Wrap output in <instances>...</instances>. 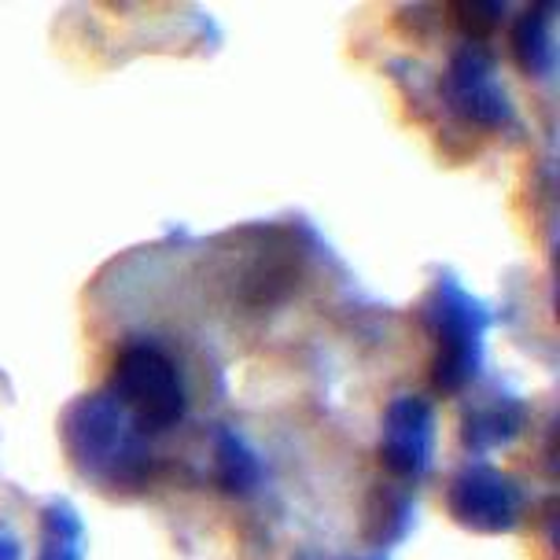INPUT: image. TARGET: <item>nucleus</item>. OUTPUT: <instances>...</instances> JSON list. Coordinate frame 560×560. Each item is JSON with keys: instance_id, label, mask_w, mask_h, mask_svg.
<instances>
[{"instance_id": "obj_9", "label": "nucleus", "mask_w": 560, "mask_h": 560, "mask_svg": "<svg viewBox=\"0 0 560 560\" xmlns=\"http://www.w3.org/2000/svg\"><path fill=\"white\" fill-rule=\"evenodd\" d=\"M214 479L233 498H247L262 483V462L233 428H218L214 432Z\"/></svg>"}, {"instance_id": "obj_6", "label": "nucleus", "mask_w": 560, "mask_h": 560, "mask_svg": "<svg viewBox=\"0 0 560 560\" xmlns=\"http://www.w3.org/2000/svg\"><path fill=\"white\" fill-rule=\"evenodd\" d=\"M435 454V409L420 395H398L380 428V462L398 479H420Z\"/></svg>"}, {"instance_id": "obj_12", "label": "nucleus", "mask_w": 560, "mask_h": 560, "mask_svg": "<svg viewBox=\"0 0 560 560\" xmlns=\"http://www.w3.org/2000/svg\"><path fill=\"white\" fill-rule=\"evenodd\" d=\"M450 8H454L457 26H462L468 37L490 34V30L502 23V15H505V4H450Z\"/></svg>"}, {"instance_id": "obj_13", "label": "nucleus", "mask_w": 560, "mask_h": 560, "mask_svg": "<svg viewBox=\"0 0 560 560\" xmlns=\"http://www.w3.org/2000/svg\"><path fill=\"white\" fill-rule=\"evenodd\" d=\"M0 560H23V546L8 532H0Z\"/></svg>"}, {"instance_id": "obj_2", "label": "nucleus", "mask_w": 560, "mask_h": 560, "mask_svg": "<svg viewBox=\"0 0 560 560\" xmlns=\"http://www.w3.org/2000/svg\"><path fill=\"white\" fill-rule=\"evenodd\" d=\"M494 314L468 292L457 277H439L435 292L428 295L424 325L435 339L432 387L439 395H457L479 376L483 365V339Z\"/></svg>"}, {"instance_id": "obj_5", "label": "nucleus", "mask_w": 560, "mask_h": 560, "mask_svg": "<svg viewBox=\"0 0 560 560\" xmlns=\"http://www.w3.org/2000/svg\"><path fill=\"white\" fill-rule=\"evenodd\" d=\"M443 100L462 122L479 129H502L513 122V100H509L502 78L479 45H462L446 67Z\"/></svg>"}, {"instance_id": "obj_7", "label": "nucleus", "mask_w": 560, "mask_h": 560, "mask_svg": "<svg viewBox=\"0 0 560 560\" xmlns=\"http://www.w3.org/2000/svg\"><path fill=\"white\" fill-rule=\"evenodd\" d=\"M524 420H527L524 402H516V398H509V395L487 398V402H476L465 409L462 443L465 450H472V454H490V450L513 443V439L524 432Z\"/></svg>"}, {"instance_id": "obj_10", "label": "nucleus", "mask_w": 560, "mask_h": 560, "mask_svg": "<svg viewBox=\"0 0 560 560\" xmlns=\"http://www.w3.org/2000/svg\"><path fill=\"white\" fill-rule=\"evenodd\" d=\"M89 532L85 520L70 502H48L42 513V546L37 560H85Z\"/></svg>"}, {"instance_id": "obj_8", "label": "nucleus", "mask_w": 560, "mask_h": 560, "mask_svg": "<svg viewBox=\"0 0 560 560\" xmlns=\"http://www.w3.org/2000/svg\"><path fill=\"white\" fill-rule=\"evenodd\" d=\"M553 26H557V4H553V0L527 8V12L516 19V26H513V56H516V63H520L524 74H532V78H549V74H553V63H557Z\"/></svg>"}, {"instance_id": "obj_11", "label": "nucleus", "mask_w": 560, "mask_h": 560, "mask_svg": "<svg viewBox=\"0 0 560 560\" xmlns=\"http://www.w3.org/2000/svg\"><path fill=\"white\" fill-rule=\"evenodd\" d=\"M409 524H413V502L406 494H398L392 487H376L369 494V509H365V538L376 546L384 542H398Z\"/></svg>"}, {"instance_id": "obj_3", "label": "nucleus", "mask_w": 560, "mask_h": 560, "mask_svg": "<svg viewBox=\"0 0 560 560\" xmlns=\"http://www.w3.org/2000/svg\"><path fill=\"white\" fill-rule=\"evenodd\" d=\"M140 435H159L182 424L188 409V392L182 369L155 343H129L112 369V392Z\"/></svg>"}, {"instance_id": "obj_1", "label": "nucleus", "mask_w": 560, "mask_h": 560, "mask_svg": "<svg viewBox=\"0 0 560 560\" xmlns=\"http://www.w3.org/2000/svg\"><path fill=\"white\" fill-rule=\"evenodd\" d=\"M67 462L107 490H140L152 476V454L126 409L107 392L74 398L59 417Z\"/></svg>"}, {"instance_id": "obj_4", "label": "nucleus", "mask_w": 560, "mask_h": 560, "mask_svg": "<svg viewBox=\"0 0 560 560\" xmlns=\"http://www.w3.org/2000/svg\"><path fill=\"white\" fill-rule=\"evenodd\" d=\"M446 509L454 524L476 535H509L524 513V494L505 472L490 465H468L446 490Z\"/></svg>"}]
</instances>
